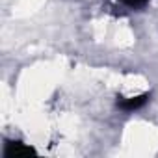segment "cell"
Wrapping results in <instances>:
<instances>
[{
	"mask_svg": "<svg viewBox=\"0 0 158 158\" xmlns=\"http://www.w3.org/2000/svg\"><path fill=\"white\" fill-rule=\"evenodd\" d=\"M34 152V149L32 147H24L23 143H8V147H6V156H21V154H32Z\"/></svg>",
	"mask_w": 158,
	"mask_h": 158,
	"instance_id": "2",
	"label": "cell"
},
{
	"mask_svg": "<svg viewBox=\"0 0 158 158\" xmlns=\"http://www.w3.org/2000/svg\"><path fill=\"white\" fill-rule=\"evenodd\" d=\"M147 102V95H138V97H128V99H123L119 102V106L123 110H136L139 106H143Z\"/></svg>",
	"mask_w": 158,
	"mask_h": 158,
	"instance_id": "1",
	"label": "cell"
}]
</instances>
